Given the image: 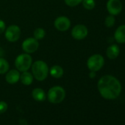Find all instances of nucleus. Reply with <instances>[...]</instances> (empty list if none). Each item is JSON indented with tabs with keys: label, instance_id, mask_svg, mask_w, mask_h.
Instances as JSON below:
<instances>
[{
	"label": "nucleus",
	"instance_id": "nucleus-1",
	"mask_svg": "<svg viewBox=\"0 0 125 125\" xmlns=\"http://www.w3.org/2000/svg\"><path fill=\"white\" fill-rule=\"evenodd\" d=\"M97 88L100 95L108 100L115 99L121 92V85L119 80L112 75L102 77L98 81Z\"/></svg>",
	"mask_w": 125,
	"mask_h": 125
},
{
	"label": "nucleus",
	"instance_id": "nucleus-2",
	"mask_svg": "<svg viewBox=\"0 0 125 125\" xmlns=\"http://www.w3.org/2000/svg\"><path fill=\"white\" fill-rule=\"evenodd\" d=\"M31 69L34 78L38 81L45 80L49 74V66L46 62L43 60H37L34 62L32 64Z\"/></svg>",
	"mask_w": 125,
	"mask_h": 125
},
{
	"label": "nucleus",
	"instance_id": "nucleus-3",
	"mask_svg": "<svg viewBox=\"0 0 125 125\" xmlns=\"http://www.w3.org/2000/svg\"><path fill=\"white\" fill-rule=\"evenodd\" d=\"M46 98L52 104H59L66 98V91L61 86H53L49 90Z\"/></svg>",
	"mask_w": 125,
	"mask_h": 125
},
{
	"label": "nucleus",
	"instance_id": "nucleus-4",
	"mask_svg": "<svg viewBox=\"0 0 125 125\" xmlns=\"http://www.w3.org/2000/svg\"><path fill=\"white\" fill-rule=\"evenodd\" d=\"M32 64V57L30 54L24 53L18 55L15 60V66L20 72L28 71Z\"/></svg>",
	"mask_w": 125,
	"mask_h": 125
},
{
	"label": "nucleus",
	"instance_id": "nucleus-5",
	"mask_svg": "<svg viewBox=\"0 0 125 125\" xmlns=\"http://www.w3.org/2000/svg\"><path fill=\"white\" fill-rule=\"evenodd\" d=\"M104 65V59L102 54H94L87 60V67L91 72H98Z\"/></svg>",
	"mask_w": 125,
	"mask_h": 125
},
{
	"label": "nucleus",
	"instance_id": "nucleus-6",
	"mask_svg": "<svg viewBox=\"0 0 125 125\" xmlns=\"http://www.w3.org/2000/svg\"><path fill=\"white\" fill-rule=\"evenodd\" d=\"M21 29L18 25L12 24L8 27L5 31V37L9 42L15 43L20 38Z\"/></svg>",
	"mask_w": 125,
	"mask_h": 125
},
{
	"label": "nucleus",
	"instance_id": "nucleus-7",
	"mask_svg": "<svg viewBox=\"0 0 125 125\" xmlns=\"http://www.w3.org/2000/svg\"><path fill=\"white\" fill-rule=\"evenodd\" d=\"M39 47V43L37 39L35 38H28L25 39L22 44V50L27 54H32L35 52Z\"/></svg>",
	"mask_w": 125,
	"mask_h": 125
},
{
	"label": "nucleus",
	"instance_id": "nucleus-8",
	"mask_svg": "<svg viewBox=\"0 0 125 125\" xmlns=\"http://www.w3.org/2000/svg\"><path fill=\"white\" fill-rule=\"evenodd\" d=\"M88 34V30L84 24H77L72 30V36L75 40H83Z\"/></svg>",
	"mask_w": 125,
	"mask_h": 125
},
{
	"label": "nucleus",
	"instance_id": "nucleus-9",
	"mask_svg": "<svg viewBox=\"0 0 125 125\" xmlns=\"http://www.w3.org/2000/svg\"><path fill=\"white\" fill-rule=\"evenodd\" d=\"M54 26L60 32H66L71 27V21L66 16H59L54 20Z\"/></svg>",
	"mask_w": 125,
	"mask_h": 125
},
{
	"label": "nucleus",
	"instance_id": "nucleus-10",
	"mask_svg": "<svg viewBox=\"0 0 125 125\" xmlns=\"http://www.w3.org/2000/svg\"><path fill=\"white\" fill-rule=\"evenodd\" d=\"M106 7L109 14L114 16L120 14L123 8L122 3L120 0H108Z\"/></svg>",
	"mask_w": 125,
	"mask_h": 125
},
{
	"label": "nucleus",
	"instance_id": "nucleus-11",
	"mask_svg": "<svg viewBox=\"0 0 125 125\" xmlns=\"http://www.w3.org/2000/svg\"><path fill=\"white\" fill-rule=\"evenodd\" d=\"M20 72H19L17 69L10 70L6 73L5 80L10 85L16 84L20 80Z\"/></svg>",
	"mask_w": 125,
	"mask_h": 125
},
{
	"label": "nucleus",
	"instance_id": "nucleus-12",
	"mask_svg": "<svg viewBox=\"0 0 125 125\" xmlns=\"http://www.w3.org/2000/svg\"><path fill=\"white\" fill-rule=\"evenodd\" d=\"M114 38L118 43H125V24L119 26L114 33Z\"/></svg>",
	"mask_w": 125,
	"mask_h": 125
},
{
	"label": "nucleus",
	"instance_id": "nucleus-13",
	"mask_svg": "<svg viewBox=\"0 0 125 125\" xmlns=\"http://www.w3.org/2000/svg\"><path fill=\"white\" fill-rule=\"evenodd\" d=\"M107 56L110 60H114L118 57L120 54V48L116 44H112L109 46L106 51Z\"/></svg>",
	"mask_w": 125,
	"mask_h": 125
},
{
	"label": "nucleus",
	"instance_id": "nucleus-14",
	"mask_svg": "<svg viewBox=\"0 0 125 125\" xmlns=\"http://www.w3.org/2000/svg\"><path fill=\"white\" fill-rule=\"evenodd\" d=\"M32 96L34 100L37 102H43L46 99V94L45 91L41 88H34L32 91Z\"/></svg>",
	"mask_w": 125,
	"mask_h": 125
},
{
	"label": "nucleus",
	"instance_id": "nucleus-15",
	"mask_svg": "<svg viewBox=\"0 0 125 125\" xmlns=\"http://www.w3.org/2000/svg\"><path fill=\"white\" fill-rule=\"evenodd\" d=\"M63 74H64L63 69L58 65H54L52 66L51 69H49V74L55 79L61 78L63 76Z\"/></svg>",
	"mask_w": 125,
	"mask_h": 125
},
{
	"label": "nucleus",
	"instance_id": "nucleus-16",
	"mask_svg": "<svg viewBox=\"0 0 125 125\" xmlns=\"http://www.w3.org/2000/svg\"><path fill=\"white\" fill-rule=\"evenodd\" d=\"M34 80V77L32 73L29 72L28 71L21 72L20 75V80L21 83L24 85H30Z\"/></svg>",
	"mask_w": 125,
	"mask_h": 125
},
{
	"label": "nucleus",
	"instance_id": "nucleus-17",
	"mask_svg": "<svg viewBox=\"0 0 125 125\" xmlns=\"http://www.w3.org/2000/svg\"><path fill=\"white\" fill-rule=\"evenodd\" d=\"M9 62L3 57H0V74H5L9 71Z\"/></svg>",
	"mask_w": 125,
	"mask_h": 125
},
{
	"label": "nucleus",
	"instance_id": "nucleus-18",
	"mask_svg": "<svg viewBox=\"0 0 125 125\" xmlns=\"http://www.w3.org/2000/svg\"><path fill=\"white\" fill-rule=\"evenodd\" d=\"M33 35H34V38L37 39L38 41L42 40L43 38H44L46 35V32L43 28H37L33 32Z\"/></svg>",
	"mask_w": 125,
	"mask_h": 125
},
{
	"label": "nucleus",
	"instance_id": "nucleus-19",
	"mask_svg": "<svg viewBox=\"0 0 125 125\" xmlns=\"http://www.w3.org/2000/svg\"><path fill=\"white\" fill-rule=\"evenodd\" d=\"M83 5L86 10H92L96 6V2L94 0H83Z\"/></svg>",
	"mask_w": 125,
	"mask_h": 125
},
{
	"label": "nucleus",
	"instance_id": "nucleus-20",
	"mask_svg": "<svg viewBox=\"0 0 125 125\" xmlns=\"http://www.w3.org/2000/svg\"><path fill=\"white\" fill-rule=\"evenodd\" d=\"M115 23V19L114 16L112 15H109L108 16L106 17L105 20H104V24L107 27H113L114 26Z\"/></svg>",
	"mask_w": 125,
	"mask_h": 125
},
{
	"label": "nucleus",
	"instance_id": "nucleus-21",
	"mask_svg": "<svg viewBox=\"0 0 125 125\" xmlns=\"http://www.w3.org/2000/svg\"><path fill=\"white\" fill-rule=\"evenodd\" d=\"M64 2L66 5H68L69 7L74 8V7L79 5L80 3H82L83 0H64Z\"/></svg>",
	"mask_w": 125,
	"mask_h": 125
},
{
	"label": "nucleus",
	"instance_id": "nucleus-22",
	"mask_svg": "<svg viewBox=\"0 0 125 125\" xmlns=\"http://www.w3.org/2000/svg\"><path fill=\"white\" fill-rule=\"evenodd\" d=\"M8 108V105L5 102L0 101V114L4 113L5 112H6Z\"/></svg>",
	"mask_w": 125,
	"mask_h": 125
},
{
	"label": "nucleus",
	"instance_id": "nucleus-23",
	"mask_svg": "<svg viewBox=\"0 0 125 125\" xmlns=\"http://www.w3.org/2000/svg\"><path fill=\"white\" fill-rule=\"evenodd\" d=\"M5 30H6V24L5 21L2 19H0V34L5 32Z\"/></svg>",
	"mask_w": 125,
	"mask_h": 125
},
{
	"label": "nucleus",
	"instance_id": "nucleus-24",
	"mask_svg": "<svg viewBox=\"0 0 125 125\" xmlns=\"http://www.w3.org/2000/svg\"><path fill=\"white\" fill-rule=\"evenodd\" d=\"M96 72H90V74H89V77L90 78H94V77H96Z\"/></svg>",
	"mask_w": 125,
	"mask_h": 125
}]
</instances>
